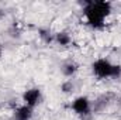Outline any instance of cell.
I'll list each match as a JSON object with an SVG mask.
<instances>
[{
    "label": "cell",
    "mask_w": 121,
    "mask_h": 120,
    "mask_svg": "<svg viewBox=\"0 0 121 120\" xmlns=\"http://www.w3.org/2000/svg\"><path fill=\"white\" fill-rule=\"evenodd\" d=\"M54 42H56L58 45H62V47H66V45H69L72 42V37L66 31H60V32H56L55 34Z\"/></svg>",
    "instance_id": "8992f818"
},
{
    "label": "cell",
    "mask_w": 121,
    "mask_h": 120,
    "mask_svg": "<svg viewBox=\"0 0 121 120\" xmlns=\"http://www.w3.org/2000/svg\"><path fill=\"white\" fill-rule=\"evenodd\" d=\"M0 55H1V47H0Z\"/></svg>",
    "instance_id": "30bf717a"
},
{
    "label": "cell",
    "mask_w": 121,
    "mask_h": 120,
    "mask_svg": "<svg viewBox=\"0 0 121 120\" xmlns=\"http://www.w3.org/2000/svg\"><path fill=\"white\" fill-rule=\"evenodd\" d=\"M23 105L26 106H30V107H35L39 102H41V97H42V93L39 88H30V89L24 90L23 93Z\"/></svg>",
    "instance_id": "277c9868"
},
{
    "label": "cell",
    "mask_w": 121,
    "mask_h": 120,
    "mask_svg": "<svg viewBox=\"0 0 121 120\" xmlns=\"http://www.w3.org/2000/svg\"><path fill=\"white\" fill-rule=\"evenodd\" d=\"M34 109L30 106H26V105H21L18 106L14 113H13V120H31L32 119V113Z\"/></svg>",
    "instance_id": "5b68a950"
},
{
    "label": "cell",
    "mask_w": 121,
    "mask_h": 120,
    "mask_svg": "<svg viewBox=\"0 0 121 120\" xmlns=\"http://www.w3.org/2000/svg\"><path fill=\"white\" fill-rule=\"evenodd\" d=\"M111 13V3L104 0L87 1L83 7V14L87 26L94 30H100L104 27V20Z\"/></svg>",
    "instance_id": "6da1fadb"
},
{
    "label": "cell",
    "mask_w": 121,
    "mask_h": 120,
    "mask_svg": "<svg viewBox=\"0 0 121 120\" xmlns=\"http://www.w3.org/2000/svg\"><path fill=\"white\" fill-rule=\"evenodd\" d=\"M38 32H39V37H41V40H42L44 42H47V44H51V42H54V37H55V34L52 35L49 30L39 28V31H38Z\"/></svg>",
    "instance_id": "ba28073f"
},
{
    "label": "cell",
    "mask_w": 121,
    "mask_h": 120,
    "mask_svg": "<svg viewBox=\"0 0 121 120\" xmlns=\"http://www.w3.org/2000/svg\"><path fill=\"white\" fill-rule=\"evenodd\" d=\"M78 69H79V66H78V64H75V62H66V64L62 65V74H63L66 78L73 76V75L78 72Z\"/></svg>",
    "instance_id": "52a82bcc"
},
{
    "label": "cell",
    "mask_w": 121,
    "mask_h": 120,
    "mask_svg": "<svg viewBox=\"0 0 121 120\" xmlns=\"http://www.w3.org/2000/svg\"><path fill=\"white\" fill-rule=\"evenodd\" d=\"M70 107L79 116H87V115H90V112H91V103L89 100V97H86V96H78L72 102Z\"/></svg>",
    "instance_id": "3957f363"
},
{
    "label": "cell",
    "mask_w": 121,
    "mask_h": 120,
    "mask_svg": "<svg viewBox=\"0 0 121 120\" xmlns=\"http://www.w3.org/2000/svg\"><path fill=\"white\" fill-rule=\"evenodd\" d=\"M91 71L99 79L118 78L121 75V66L110 62L106 58H99L91 64Z\"/></svg>",
    "instance_id": "7a4b0ae2"
},
{
    "label": "cell",
    "mask_w": 121,
    "mask_h": 120,
    "mask_svg": "<svg viewBox=\"0 0 121 120\" xmlns=\"http://www.w3.org/2000/svg\"><path fill=\"white\" fill-rule=\"evenodd\" d=\"M73 89H75V86H73L72 81H65V82L60 85V90H62L63 93H69V92H72Z\"/></svg>",
    "instance_id": "9c48e42d"
}]
</instances>
